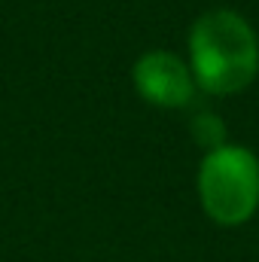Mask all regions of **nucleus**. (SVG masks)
<instances>
[{"instance_id": "f03ea898", "label": "nucleus", "mask_w": 259, "mask_h": 262, "mask_svg": "<svg viewBox=\"0 0 259 262\" xmlns=\"http://www.w3.org/2000/svg\"><path fill=\"white\" fill-rule=\"evenodd\" d=\"M198 198L217 226H244L259 210V159L253 149L223 143L198 168Z\"/></svg>"}, {"instance_id": "7ed1b4c3", "label": "nucleus", "mask_w": 259, "mask_h": 262, "mask_svg": "<svg viewBox=\"0 0 259 262\" xmlns=\"http://www.w3.org/2000/svg\"><path fill=\"white\" fill-rule=\"evenodd\" d=\"M134 89L143 101L165 107V110H177V107H186L192 101L195 76L189 64H183L177 55L156 49V52H146L137 58Z\"/></svg>"}, {"instance_id": "20e7f679", "label": "nucleus", "mask_w": 259, "mask_h": 262, "mask_svg": "<svg viewBox=\"0 0 259 262\" xmlns=\"http://www.w3.org/2000/svg\"><path fill=\"white\" fill-rule=\"evenodd\" d=\"M195 137L204 143V146H210V149H217V146H223L226 140V131H223V125L213 119V116H198L195 119Z\"/></svg>"}, {"instance_id": "f257e3e1", "label": "nucleus", "mask_w": 259, "mask_h": 262, "mask_svg": "<svg viewBox=\"0 0 259 262\" xmlns=\"http://www.w3.org/2000/svg\"><path fill=\"white\" fill-rule=\"evenodd\" d=\"M189 70L210 95H238L259 73V37L232 9H210L189 28Z\"/></svg>"}]
</instances>
